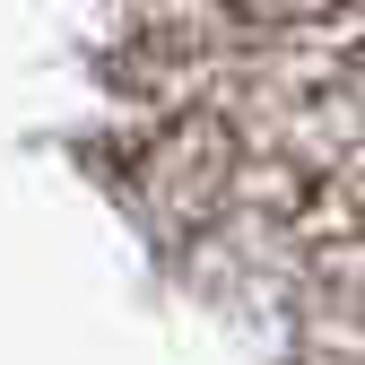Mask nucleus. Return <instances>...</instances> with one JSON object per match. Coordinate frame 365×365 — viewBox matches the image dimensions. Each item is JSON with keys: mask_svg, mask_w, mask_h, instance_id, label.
Here are the masks:
<instances>
[{"mask_svg": "<svg viewBox=\"0 0 365 365\" xmlns=\"http://www.w3.org/2000/svg\"><path fill=\"white\" fill-rule=\"evenodd\" d=\"M322 313H331V331H339L348 348H365V244H348V252L331 261V296H322Z\"/></svg>", "mask_w": 365, "mask_h": 365, "instance_id": "obj_1", "label": "nucleus"}]
</instances>
